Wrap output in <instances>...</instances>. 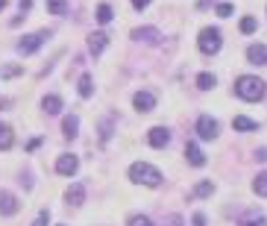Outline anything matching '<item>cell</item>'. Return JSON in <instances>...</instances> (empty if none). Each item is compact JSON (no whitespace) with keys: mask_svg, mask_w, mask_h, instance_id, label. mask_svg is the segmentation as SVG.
I'll list each match as a JSON object with an SVG mask.
<instances>
[{"mask_svg":"<svg viewBox=\"0 0 267 226\" xmlns=\"http://www.w3.org/2000/svg\"><path fill=\"white\" fill-rule=\"evenodd\" d=\"M47 38H50V32H47V30L33 32V35H24V38L18 41V53H24V56H27V53H35V50H38Z\"/></svg>","mask_w":267,"mask_h":226,"instance_id":"277c9868","label":"cell"},{"mask_svg":"<svg viewBox=\"0 0 267 226\" xmlns=\"http://www.w3.org/2000/svg\"><path fill=\"white\" fill-rule=\"evenodd\" d=\"M130 226H153V221L147 215H135L133 221H130Z\"/></svg>","mask_w":267,"mask_h":226,"instance_id":"4dcf8cb0","label":"cell"},{"mask_svg":"<svg viewBox=\"0 0 267 226\" xmlns=\"http://www.w3.org/2000/svg\"><path fill=\"white\" fill-rule=\"evenodd\" d=\"M211 191H214V185H211V182H208V179H202V182H197V185H194V197H211Z\"/></svg>","mask_w":267,"mask_h":226,"instance_id":"484cf974","label":"cell"},{"mask_svg":"<svg viewBox=\"0 0 267 226\" xmlns=\"http://www.w3.org/2000/svg\"><path fill=\"white\" fill-rule=\"evenodd\" d=\"M15 144V132L9 124H0V150H9Z\"/></svg>","mask_w":267,"mask_h":226,"instance_id":"d6986e66","label":"cell"},{"mask_svg":"<svg viewBox=\"0 0 267 226\" xmlns=\"http://www.w3.org/2000/svg\"><path fill=\"white\" fill-rule=\"evenodd\" d=\"M185 221H182V215H165V221H162V226H182Z\"/></svg>","mask_w":267,"mask_h":226,"instance_id":"f1b7e54d","label":"cell"},{"mask_svg":"<svg viewBox=\"0 0 267 226\" xmlns=\"http://www.w3.org/2000/svg\"><path fill=\"white\" fill-rule=\"evenodd\" d=\"M47 224H50V212H47V209H41V212H38V218L33 221V226H47Z\"/></svg>","mask_w":267,"mask_h":226,"instance_id":"f546056e","label":"cell"},{"mask_svg":"<svg viewBox=\"0 0 267 226\" xmlns=\"http://www.w3.org/2000/svg\"><path fill=\"white\" fill-rule=\"evenodd\" d=\"M214 85H217V76H214V74H208V71L197 74V88H200V91H211Z\"/></svg>","mask_w":267,"mask_h":226,"instance_id":"e0dca14e","label":"cell"},{"mask_svg":"<svg viewBox=\"0 0 267 226\" xmlns=\"http://www.w3.org/2000/svg\"><path fill=\"white\" fill-rule=\"evenodd\" d=\"M130 179L138 182V185H147V188H159L165 176L159 173V167H153L147 161H135L133 167H130Z\"/></svg>","mask_w":267,"mask_h":226,"instance_id":"7a4b0ae2","label":"cell"},{"mask_svg":"<svg viewBox=\"0 0 267 226\" xmlns=\"http://www.w3.org/2000/svg\"><path fill=\"white\" fill-rule=\"evenodd\" d=\"M76 170H79V159H76V156L65 153V156L56 159V173H62V176H73Z\"/></svg>","mask_w":267,"mask_h":226,"instance_id":"52a82bcc","label":"cell"},{"mask_svg":"<svg viewBox=\"0 0 267 226\" xmlns=\"http://www.w3.org/2000/svg\"><path fill=\"white\" fill-rule=\"evenodd\" d=\"M62 132H65V138H76V132H79V118H76V115H67L65 121H62Z\"/></svg>","mask_w":267,"mask_h":226,"instance_id":"ac0fdd59","label":"cell"},{"mask_svg":"<svg viewBox=\"0 0 267 226\" xmlns=\"http://www.w3.org/2000/svg\"><path fill=\"white\" fill-rule=\"evenodd\" d=\"M91 94H94V82H91L88 74H82L79 76V97H91Z\"/></svg>","mask_w":267,"mask_h":226,"instance_id":"7402d4cb","label":"cell"},{"mask_svg":"<svg viewBox=\"0 0 267 226\" xmlns=\"http://www.w3.org/2000/svg\"><path fill=\"white\" fill-rule=\"evenodd\" d=\"M3 9H6V0H0V12H3Z\"/></svg>","mask_w":267,"mask_h":226,"instance_id":"8d00e7d4","label":"cell"},{"mask_svg":"<svg viewBox=\"0 0 267 226\" xmlns=\"http://www.w3.org/2000/svg\"><path fill=\"white\" fill-rule=\"evenodd\" d=\"M18 6H21V15H24V12H30V6H33V0H18Z\"/></svg>","mask_w":267,"mask_h":226,"instance_id":"836d02e7","label":"cell"},{"mask_svg":"<svg viewBox=\"0 0 267 226\" xmlns=\"http://www.w3.org/2000/svg\"><path fill=\"white\" fill-rule=\"evenodd\" d=\"M247 59H250V65H267V47L265 44H250Z\"/></svg>","mask_w":267,"mask_h":226,"instance_id":"5bb4252c","label":"cell"},{"mask_svg":"<svg viewBox=\"0 0 267 226\" xmlns=\"http://www.w3.org/2000/svg\"><path fill=\"white\" fill-rule=\"evenodd\" d=\"M18 74H24V65H3L0 68V79H12Z\"/></svg>","mask_w":267,"mask_h":226,"instance_id":"d4e9b609","label":"cell"},{"mask_svg":"<svg viewBox=\"0 0 267 226\" xmlns=\"http://www.w3.org/2000/svg\"><path fill=\"white\" fill-rule=\"evenodd\" d=\"M106 44H109V35L106 32H91L88 35V53L91 56H100L103 50H106Z\"/></svg>","mask_w":267,"mask_h":226,"instance_id":"7c38bea8","label":"cell"},{"mask_svg":"<svg viewBox=\"0 0 267 226\" xmlns=\"http://www.w3.org/2000/svg\"><path fill=\"white\" fill-rule=\"evenodd\" d=\"M18 209H21L18 197H15L12 191H3V188H0V215L12 218V215H18Z\"/></svg>","mask_w":267,"mask_h":226,"instance_id":"8992f818","label":"cell"},{"mask_svg":"<svg viewBox=\"0 0 267 226\" xmlns=\"http://www.w3.org/2000/svg\"><path fill=\"white\" fill-rule=\"evenodd\" d=\"M253 191L259 194V197H267V170H262V173L253 179Z\"/></svg>","mask_w":267,"mask_h":226,"instance_id":"44dd1931","label":"cell"},{"mask_svg":"<svg viewBox=\"0 0 267 226\" xmlns=\"http://www.w3.org/2000/svg\"><path fill=\"white\" fill-rule=\"evenodd\" d=\"M191 224H194V226H205V218H202V212H197V215L191 218Z\"/></svg>","mask_w":267,"mask_h":226,"instance_id":"d6a6232c","label":"cell"},{"mask_svg":"<svg viewBox=\"0 0 267 226\" xmlns=\"http://www.w3.org/2000/svg\"><path fill=\"white\" fill-rule=\"evenodd\" d=\"M0 109H3V100H0Z\"/></svg>","mask_w":267,"mask_h":226,"instance_id":"74e56055","label":"cell"},{"mask_svg":"<svg viewBox=\"0 0 267 226\" xmlns=\"http://www.w3.org/2000/svg\"><path fill=\"white\" fill-rule=\"evenodd\" d=\"M112 124H115V115H109V118H103L100 121V141L103 144L112 138Z\"/></svg>","mask_w":267,"mask_h":226,"instance_id":"603a6c76","label":"cell"},{"mask_svg":"<svg viewBox=\"0 0 267 226\" xmlns=\"http://www.w3.org/2000/svg\"><path fill=\"white\" fill-rule=\"evenodd\" d=\"M256 27H259V24H256V18H253V15L241 18V32H244V35H253V32H256Z\"/></svg>","mask_w":267,"mask_h":226,"instance_id":"4316f807","label":"cell"},{"mask_svg":"<svg viewBox=\"0 0 267 226\" xmlns=\"http://www.w3.org/2000/svg\"><path fill=\"white\" fill-rule=\"evenodd\" d=\"M241 226H267V218L262 215V212H244L241 215Z\"/></svg>","mask_w":267,"mask_h":226,"instance_id":"9a60e30c","label":"cell"},{"mask_svg":"<svg viewBox=\"0 0 267 226\" xmlns=\"http://www.w3.org/2000/svg\"><path fill=\"white\" fill-rule=\"evenodd\" d=\"M232 12H235L232 3H220V6H217V15H220V18H229Z\"/></svg>","mask_w":267,"mask_h":226,"instance_id":"1f68e13d","label":"cell"},{"mask_svg":"<svg viewBox=\"0 0 267 226\" xmlns=\"http://www.w3.org/2000/svg\"><path fill=\"white\" fill-rule=\"evenodd\" d=\"M235 94L241 100H247V103H259L267 94V85H265V79H259L253 74H244V76L235 79Z\"/></svg>","mask_w":267,"mask_h":226,"instance_id":"6da1fadb","label":"cell"},{"mask_svg":"<svg viewBox=\"0 0 267 226\" xmlns=\"http://www.w3.org/2000/svg\"><path fill=\"white\" fill-rule=\"evenodd\" d=\"M256 159H259V161H267V147H259V150H256Z\"/></svg>","mask_w":267,"mask_h":226,"instance_id":"e575fe53","label":"cell"},{"mask_svg":"<svg viewBox=\"0 0 267 226\" xmlns=\"http://www.w3.org/2000/svg\"><path fill=\"white\" fill-rule=\"evenodd\" d=\"M217 121L211 118V115H200L197 118V135L200 138H205V141H211V138H217Z\"/></svg>","mask_w":267,"mask_h":226,"instance_id":"5b68a950","label":"cell"},{"mask_svg":"<svg viewBox=\"0 0 267 226\" xmlns=\"http://www.w3.org/2000/svg\"><path fill=\"white\" fill-rule=\"evenodd\" d=\"M220 44H223V38H220V30H217V27H205V30H200L197 47H200L205 56H214V53L220 50Z\"/></svg>","mask_w":267,"mask_h":226,"instance_id":"3957f363","label":"cell"},{"mask_svg":"<svg viewBox=\"0 0 267 226\" xmlns=\"http://www.w3.org/2000/svg\"><path fill=\"white\" fill-rule=\"evenodd\" d=\"M147 141H150L156 150H162V147L170 144V129H167V127H153V129H150V135H147Z\"/></svg>","mask_w":267,"mask_h":226,"instance_id":"30bf717a","label":"cell"},{"mask_svg":"<svg viewBox=\"0 0 267 226\" xmlns=\"http://www.w3.org/2000/svg\"><path fill=\"white\" fill-rule=\"evenodd\" d=\"M133 6L141 12V9H147V6H150V0H133Z\"/></svg>","mask_w":267,"mask_h":226,"instance_id":"d590c367","label":"cell"},{"mask_svg":"<svg viewBox=\"0 0 267 226\" xmlns=\"http://www.w3.org/2000/svg\"><path fill=\"white\" fill-rule=\"evenodd\" d=\"M97 21H100V24H109V21H112V6H109V3H100V6H97Z\"/></svg>","mask_w":267,"mask_h":226,"instance_id":"83f0119b","label":"cell"},{"mask_svg":"<svg viewBox=\"0 0 267 226\" xmlns=\"http://www.w3.org/2000/svg\"><path fill=\"white\" fill-rule=\"evenodd\" d=\"M133 106L138 112H153V109H156V94H153V91H135Z\"/></svg>","mask_w":267,"mask_h":226,"instance_id":"ba28073f","label":"cell"},{"mask_svg":"<svg viewBox=\"0 0 267 226\" xmlns=\"http://www.w3.org/2000/svg\"><path fill=\"white\" fill-rule=\"evenodd\" d=\"M65 200H67V206H82V203H85V185H82V182L67 185Z\"/></svg>","mask_w":267,"mask_h":226,"instance_id":"8fae6325","label":"cell"},{"mask_svg":"<svg viewBox=\"0 0 267 226\" xmlns=\"http://www.w3.org/2000/svg\"><path fill=\"white\" fill-rule=\"evenodd\" d=\"M232 127L238 129V132H253V129H259V124H256V121H250V118H244V115H235Z\"/></svg>","mask_w":267,"mask_h":226,"instance_id":"ffe728a7","label":"cell"},{"mask_svg":"<svg viewBox=\"0 0 267 226\" xmlns=\"http://www.w3.org/2000/svg\"><path fill=\"white\" fill-rule=\"evenodd\" d=\"M47 9H50V15H67V0H47Z\"/></svg>","mask_w":267,"mask_h":226,"instance_id":"cb8c5ba5","label":"cell"},{"mask_svg":"<svg viewBox=\"0 0 267 226\" xmlns=\"http://www.w3.org/2000/svg\"><path fill=\"white\" fill-rule=\"evenodd\" d=\"M185 159H188V164H194V167H202V164H205V153H202L194 141H188V144H185Z\"/></svg>","mask_w":267,"mask_h":226,"instance_id":"4fadbf2b","label":"cell"},{"mask_svg":"<svg viewBox=\"0 0 267 226\" xmlns=\"http://www.w3.org/2000/svg\"><path fill=\"white\" fill-rule=\"evenodd\" d=\"M133 38L135 41H144V44H159L162 41V32L156 30V27H138V30H133Z\"/></svg>","mask_w":267,"mask_h":226,"instance_id":"9c48e42d","label":"cell"},{"mask_svg":"<svg viewBox=\"0 0 267 226\" xmlns=\"http://www.w3.org/2000/svg\"><path fill=\"white\" fill-rule=\"evenodd\" d=\"M41 109H44L47 115H59V112H62V100H59L56 94H47L44 100H41Z\"/></svg>","mask_w":267,"mask_h":226,"instance_id":"2e32d148","label":"cell"}]
</instances>
